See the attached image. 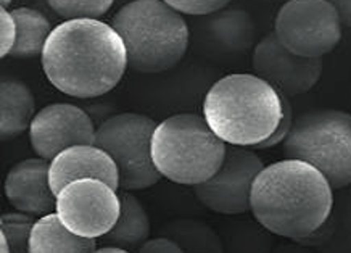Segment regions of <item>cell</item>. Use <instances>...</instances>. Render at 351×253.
Returning <instances> with one entry per match:
<instances>
[{
	"label": "cell",
	"instance_id": "6da1fadb",
	"mask_svg": "<svg viewBox=\"0 0 351 253\" xmlns=\"http://www.w3.org/2000/svg\"><path fill=\"white\" fill-rule=\"evenodd\" d=\"M40 60L50 84L75 99L108 94L128 68L121 36L94 18L64 20L55 26Z\"/></svg>",
	"mask_w": 351,
	"mask_h": 253
},
{
	"label": "cell",
	"instance_id": "7a4b0ae2",
	"mask_svg": "<svg viewBox=\"0 0 351 253\" xmlns=\"http://www.w3.org/2000/svg\"><path fill=\"white\" fill-rule=\"evenodd\" d=\"M334 189L313 165L285 158L265 167L252 187L250 211L276 236L306 237L330 218Z\"/></svg>",
	"mask_w": 351,
	"mask_h": 253
},
{
	"label": "cell",
	"instance_id": "3957f363",
	"mask_svg": "<svg viewBox=\"0 0 351 253\" xmlns=\"http://www.w3.org/2000/svg\"><path fill=\"white\" fill-rule=\"evenodd\" d=\"M282 115L280 92L248 73L221 77L203 100V117L228 145L253 149L276 131Z\"/></svg>",
	"mask_w": 351,
	"mask_h": 253
},
{
	"label": "cell",
	"instance_id": "277c9868",
	"mask_svg": "<svg viewBox=\"0 0 351 253\" xmlns=\"http://www.w3.org/2000/svg\"><path fill=\"white\" fill-rule=\"evenodd\" d=\"M112 26L126 47L128 67L147 75L168 71L178 65L191 39L182 13L163 0L124 3L113 16Z\"/></svg>",
	"mask_w": 351,
	"mask_h": 253
},
{
	"label": "cell",
	"instance_id": "5b68a950",
	"mask_svg": "<svg viewBox=\"0 0 351 253\" xmlns=\"http://www.w3.org/2000/svg\"><path fill=\"white\" fill-rule=\"evenodd\" d=\"M228 144L215 134L205 117L179 113L156 124L152 160L163 178L182 186H197L218 171Z\"/></svg>",
	"mask_w": 351,
	"mask_h": 253
},
{
	"label": "cell",
	"instance_id": "8992f818",
	"mask_svg": "<svg viewBox=\"0 0 351 253\" xmlns=\"http://www.w3.org/2000/svg\"><path fill=\"white\" fill-rule=\"evenodd\" d=\"M284 154L319 169L334 191L351 186V115L329 108L303 113L293 119Z\"/></svg>",
	"mask_w": 351,
	"mask_h": 253
},
{
	"label": "cell",
	"instance_id": "52a82bcc",
	"mask_svg": "<svg viewBox=\"0 0 351 253\" xmlns=\"http://www.w3.org/2000/svg\"><path fill=\"white\" fill-rule=\"evenodd\" d=\"M154 118L141 113H118L101 123L95 132V145L107 150L119 173V191H144L161 181L152 160Z\"/></svg>",
	"mask_w": 351,
	"mask_h": 253
},
{
	"label": "cell",
	"instance_id": "ba28073f",
	"mask_svg": "<svg viewBox=\"0 0 351 253\" xmlns=\"http://www.w3.org/2000/svg\"><path fill=\"white\" fill-rule=\"evenodd\" d=\"M274 33L293 53L322 58L339 45L341 23L329 0H287L277 12Z\"/></svg>",
	"mask_w": 351,
	"mask_h": 253
},
{
	"label": "cell",
	"instance_id": "9c48e42d",
	"mask_svg": "<svg viewBox=\"0 0 351 253\" xmlns=\"http://www.w3.org/2000/svg\"><path fill=\"white\" fill-rule=\"evenodd\" d=\"M57 215L69 231L100 239L114 226L121 211L119 192L100 179H77L57 194Z\"/></svg>",
	"mask_w": 351,
	"mask_h": 253
},
{
	"label": "cell",
	"instance_id": "30bf717a",
	"mask_svg": "<svg viewBox=\"0 0 351 253\" xmlns=\"http://www.w3.org/2000/svg\"><path fill=\"white\" fill-rule=\"evenodd\" d=\"M263 160L248 147L228 145L218 171L193 186V194L208 210L219 215H242L250 211L252 187Z\"/></svg>",
	"mask_w": 351,
	"mask_h": 253
},
{
	"label": "cell",
	"instance_id": "8fae6325",
	"mask_svg": "<svg viewBox=\"0 0 351 253\" xmlns=\"http://www.w3.org/2000/svg\"><path fill=\"white\" fill-rule=\"evenodd\" d=\"M252 63L258 76L289 97L311 91L324 70L322 58L293 53L280 43L274 31L256 44Z\"/></svg>",
	"mask_w": 351,
	"mask_h": 253
},
{
	"label": "cell",
	"instance_id": "7c38bea8",
	"mask_svg": "<svg viewBox=\"0 0 351 253\" xmlns=\"http://www.w3.org/2000/svg\"><path fill=\"white\" fill-rule=\"evenodd\" d=\"M97 126L84 108L73 104H50L36 113L29 126L34 154L52 160L60 152L77 144H94Z\"/></svg>",
	"mask_w": 351,
	"mask_h": 253
},
{
	"label": "cell",
	"instance_id": "4fadbf2b",
	"mask_svg": "<svg viewBox=\"0 0 351 253\" xmlns=\"http://www.w3.org/2000/svg\"><path fill=\"white\" fill-rule=\"evenodd\" d=\"M50 162L40 156L13 165L7 173L3 191L13 208L36 218L57 208V194L50 186Z\"/></svg>",
	"mask_w": 351,
	"mask_h": 253
},
{
	"label": "cell",
	"instance_id": "5bb4252c",
	"mask_svg": "<svg viewBox=\"0 0 351 253\" xmlns=\"http://www.w3.org/2000/svg\"><path fill=\"white\" fill-rule=\"evenodd\" d=\"M50 186L58 194L66 184L94 178L119 191L118 167L107 150L95 144H77L60 152L50 160Z\"/></svg>",
	"mask_w": 351,
	"mask_h": 253
},
{
	"label": "cell",
	"instance_id": "9a60e30c",
	"mask_svg": "<svg viewBox=\"0 0 351 253\" xmlns=\"http://www.w3.org/2000/svg\"><path fill=\"white\" fill-rule=\"evenodd\" d=\"M205 36L226 53H243L255 40V23L243 10H219L202 23Z\"/></svg>",
	"mask_w": 351,
	"mask_h": 253
},
{
	"label": "cell",
	"instance_id": "2e32d148",
	"mask_svg": "<svg viewBox=\"0 0 351 253\" xmlns=\"http://www.w3.org/2000/svg\"><path fill=\"white\" fill-rule=\"evenodd\" d=\"M36 117V99L29 86L18 80L0 82V139L12 141L29 130Z\"/></svg>",
	"mask_w": 351,
	"mask_h": 253
},
{
	"label": "cell",
	"instance_id": "e0dca14e",
	"mask_svg": "<svg viewBox=\"0 0 351 253\" xmlns=\"http://www.w3.org/2000/svg\"><path fill=\"white\" fill-rule=\"evenodd\" d=\"M97 239L81 237L64 226L57 211L39 216L32 226L29 253H92Z\"/></svg>",
	"mask_w": 351,
	"mask_h": 253
},
{
	"label": "cell",
	"instance_id": "ac0fdd59",
	"mask_svg": "<svg viewBox=\"0 0 351 253\" xmlns=\"http://www.w3.org/2000/svg\"><path fill=\"white\" fill-rule=\"evenodd\" d=\"M119 200H121V211H119L118 221L99 241L104 245L112 243V245L124 248L126 252L138 250L150 236L149 215L141 200L131 194V191L119 192Z\"/></svg>",
	"mask_w": 351,
	"mask_h": 253
},
{
	"label": "cell",
	"instance_id": "d6986e66",
	"mask_svg": "<svg viewBox=\"0 0 351 253\" xmlns=\"http://www.w3.org/2000/svg\"><path fill=\"white\" fill-rule=\"evenodd\" d=\"M16 21V43L8 57L34 58L43 55V50L52 34L53 26L43 13L29 7H20L12 10Z\"/></svg>",
	"mask_w": 351,
	"mask_h": 253
},
{
	"label": "cell",
	"instance_id": "ffe728a7",
	"mask_svg": "<svg viewBox=\"0 0 351 253\" xmlns=\"http://www.w3.org/2000/svg\"><path fill=\"white\" fill-rule=\"evenodd\" d=\"M165 236L174 239L182 250L189 252H223V243H221L218 234L206 224L198 223L192 219H178L171 223L165 229Z\"/></svg>",
	"mask_w": 351,
	"mask_h": 253
},
{
	"label": "cell",
	"instance_id": "44dd1931",
	"mask_svg": "<svg viewBox=\"0 0 351 253\" xmlns=\"http://www.w3.org/2000/svg\"><path fill=\"white\" fill-rule=\"evenodd\" d=\"M36 216L16 211V213H3L0 218V231L5 234L13 253L29 252V237Z\"/></svg>",
	"mask_w": 351,
	"mask_h": 253
},
{
	"label": "cell",
	"instance_id": "7402d4cb",
	"mask_svg": "<svg viewBox=\"0 0 351 253\" xmlns=\"http://www.w3.org/2000/svg\"><path fill=\"white\" fill-rule=\"evenodd\" d=\"M47 3L64 20H77V18L100 20L113 7L114 0H47Z\"/></svg>",
	"mask_w": 351,
	"mask_h": 253
},
{
	"label": "cell",
	"instance_id": "603a6c76",
	"mask_svg": "<svg viewBox=\"0 0 351 253\" xmlns=\"http://www.w3.org/2000/svg\"><path fill=\"white\" fill-rule=\"evenodd\" d=\"M163 2L184 15L206 16L223 10L226 5H229L230 0H163Z\"/></svg>",
	"mask_w": 351,
	"mask_h": 253
},
{
	"label": "cell",
	"instance_id": "cb8c5ba5",
	"mask_svg": "<svg viewBox=\"0 0 351 253\" xmlns=\"http://www.w3.org/2000/svg\"><path fill=\"white\" fill-rule=\"evenodd\" d=\"M280 97H282V105H284V115L282 119H280L279 126L276 128V131L267 137L266 141H263L261 144H258L256 147H253L255 150H266V149H272V147L284 144L285 139H287L290 134V130H292V124H293V108L292 104H290L289 95H285L280 92Z\"/></svg>",
	"mask_w": 351,
	"mask_h": 253
},
{
	"label": "cell",
	"instance_id": "d4e9b609",
	"mask_svg": "<svg viewBox=\"0 0 351 253\" xmlns=\"http://www.w3.org/2000/svg\"><path fill=\"white\" fill-rule=\"evenodd\" d=\"M16 43V21L12 12L0 7V57L5 58L10 55L13 45Z\"/></svg>",
	"mask_w": 351,
	"mask_h": 253
},
{
	"label": "cell",
	"instance_id": "484cf974",
	"mask_svg": "<svg viewBox=\"0 0 351 253\" xmlns=\"http://www.w3.org/2000/svg\"><path fill=\"white\" fill-rule=\"evenodd\" d=\"M138 252L142 253H182V247L179 245L174 239L168 236L165 237H156V239H147L142 243Z\"/></svg>",
	"mask_w": 351,
	"mask_h": 253
},
{
	"label": "cell",
	"instance_id": "4316f807",
	"mask_svg": "<svg viewBox=\"0 0 351 253\" xmlns=\"http://www.w3.org/2000/svg\"><path fill=\"white\" fill-rule=\"evenodd\" d=\"M84 110L87 112V115L92 118V121L97 128L100 126L101 123L107 121L108 118H112L114 113V108L113 105H108V104H94V105H87L84 107Z\"/></svg>",
	"mask_w": 351,
	"mask_h": 253
},
{
	"label": "cell",
	"instance_id": "83f0119b",
	"mask_svg": "<svg viewBox=\"0 0 351 253\" xmlns=\"http://www.w3.org/2000/svg\"><path fill=\"white\" fill-rule=\"evenodd\" d=\"M339 13L341 26L351 27V0H329Z\"/></svg>",
	"mask_w": 351,
	"mask_h": 253
},
{
	"label": "cell",
	"instance_id": "f1b7e54d",
	"mask_svg": "<svg viewBox=\"0 0 351 253\" xmlns=\"http://www.w3.org/2000/svg\"><path fill=\"white\" fill-rule=\"evenodd\" d=\"M95 253H126V250L118 245H112V243H107L104 247H97Z\"/></svg>",
	"mask_w": 351,
	"mask_h": 253
},
{
	"label": "cell",
	"instance_id": "f546056e",
	"mask_svg": "<svg viewBox=\"0 0 351 253\" xmlns=\"http://www.w3.org/2000/svg\"><path fill=\"white\" fill-rule=\"evenodd\" d=\"M0 243H2V247H0V252H2V253H8V252H12V248H10V242H8L7 236H5V234H3L2 231H0Z\"/></svg>",
	"mask_w": 351,
	"mask_h": 253
},
{
	"label": "cell",
	"instance_id": "4dcf8cb0",
	"mask_svg": "<svg viewBox=\"0 0 351 253\" xmlns=\"http://www.w3.org/2000/svg\"><path fill=\"white\" fill-rule=\"evenodd\" d=\"M13 2V0H0V7H3V8H7L8 5H10V3Z\"/></svg>",
	"mask_w": 351,
	"mask_h": 253
},
{
	"label": "cell",
	"instance_id": "1f68e13d",
	"mask_svg": "<svg viewBox=\"0 0 351 253\" xmlns=\"http://www.w3.org/2000/svg\"><path fill=\"white\" fill-rule=\"evenodd\" d=\"M129 2H131V0H129Z\"/></svg>",
	"mask_w": 351,
	"mask_h": 253
}]
</instances>
